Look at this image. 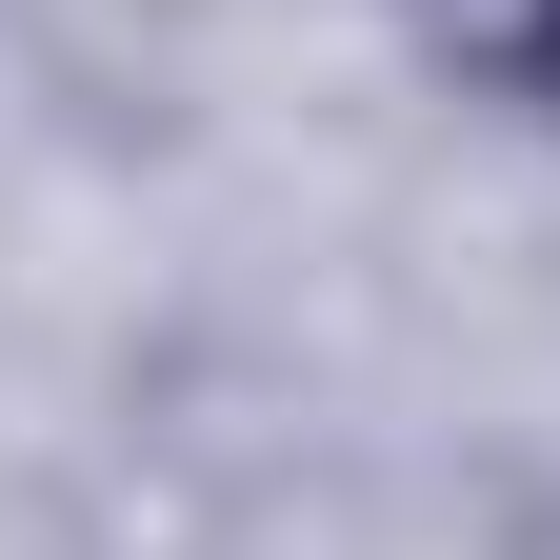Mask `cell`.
Masks as SVG:
<instances>
[{
  "label": "cell",
  "mask_w": 560,
  "mask_h": 560,
  "mask_svg": "<svg viewBox=\"0 0 560 560\" xmlns=\"http://www.w3.org/2000/svg\"><path fill=\"white\" fill-rule=\"evenodd\" d=\"M400 21L441 40L480 101H540V120H560V0H400Z\"/></svg>",
  "instance_id": "cell-1"
}]
</instances>
